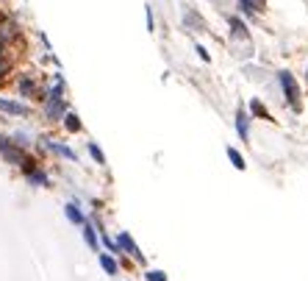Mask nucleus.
Here are the masks:
<instances>
[{"mask_svg":"<svg viewBox=\"0 0 308 281\" xmlns=\"http://www.w3.org/2000/svg\"><path fill=\"white\" fill-rule=\"evenodd\" d=\"M281 86H283V95H286V101H289V106L294 111H300L303 109V103H300V86H297V81H294V76H291L289 70H283L281 76Z\"/></svg>","mask_w":308,"mask_h":281,"instance_id":"obj_1","label":"nucleus"},{"mask_svg":"<svg viewBox=\"0 0 308 281\" xmlns=\"http://www.w3.org/2000/svg\"><path fill=\"white\" fill-rule=\"evenodd\" d=\"M0 156H3V159H6V162H11V164H20V167H22V164L28 162V159H31V156L25 153V151H22V148L20 145H6L3 148V151H0Z\"/></svg>","mask_w":308,"mask_h":281,"instance_id":"obj_2","label":"nucleus"},{"mask_svg":"<svg viewBox=\"0 0 308 281\" xmlns=\"http://www.w3.org/2000/svg\"><path fill=\"white\" fill-rule=\"evenodd\" d=\"M117 245H120V251H125V254H131V256H133L136 262H145V256H142L139 245H136V242H133V239L128 237V234H125V231H122L120 237H117Z\"/></svg>","mask_w":308,"mask_h":281,"instance_id":"obj_3","label":"nucleus"},{"mask_svg":"<svg viewBox=\"0 0 308 281\" xmlns=\"http://www.w3.org/2000/svg\"><path fill=\"white\" fill-rule=\"evenodd\" d=\"M0 111H6V114H17V117H28V106L25 103L6 101V98H0Z\"/></svg>","mask_w":308,"mask_h":281,"instance_id":"obj_4","label":"nucleus"},{"mask_svg":"<svg viewBox=\"0 0 308 281\" xmlns=\"http://www.w3.org/2000/svg\"><path fill=\"white\" fill-rule=\"evenodd\" d=\"M236 131H239L242 142H244V139H247V134H250V117H247V111H244V109L236 111Z\"/></svg>","mask_w":308,"mask_h":281,"instance_id":"obj_5","label":"nucleus"},{"mask_svg":"<svg viewBox=\"0 0 308 281\" xmlns=\"http://www.w3.org/2000/svg\"><path fill=\"white\" fill-rule=\"evenodd\" d=\"M64 214H67V220L69 223H75V226H84V212H81V209H78V204H67L64 206Z\"/></svg>","mask_w":308,"mask_h":281,"instance_id":"obj_6","label":"nucleus"},{"mask_svg":"<svg viewBox=\"0 0 308 281\" xmlns=\"http://www.w3.org/2000/svg\"><path fill=\"white\" fill-rule=\"evenodd\" d=\"M17 89H20V95H22V98H34V95H36V84L31 81V78H20Z\"/></svg>","mask_w":308,"mask_h":281,"instance_id":"obj_7","label":"nucleus"},{"mask_svg":"<svg viewBox=\"0 0 308 281\" xmlns=\"http://www.w3.org/2000/svg\"><path fill=\"white\" fill-rule=\"evenodd\" d=\"M44 145L50 148L53 153H59V156H64V159H75V153H72V151H69L67 145H61V142H53V139H47V142H44Z\"/></svg>","mask_w":308,"mask_h":281,"instance_id":"obj_8","label":"nucleus"},{"mask_svg":"<svg viewBox=\"0 0 308 281\" xmlns=\"http://www.w3.org/2000/svg\"><path fill=\"white\" fill-rule=\"evenodd\" d=\"M100 267L109 273V276H117V273H120V267H117V262L111 259V254H100Z\"/></svg>","mask_w":308,"mask_h":281,"instance_id":"obj_9","label":"nucleus"},{"mask_svg":"<svg viewBox=\"0 0 308 281\" xmlns=\"http://www.w3.org/2000/svg\"><path fill=\"white\" fill-rule=\"evenodd\" d=\"M261 3L264 0H239V6L244 14H256V11H261Z\"/></svg>","mask_w":308,"mask_h":281,"instance_id":"obj_10","label":"nucleus"},{"mask_svg":"<svg viewBox=\"0 0 308 281\" xmlns=\"http://www.w3.org/2000/svg\"><path fill=\"white\" fill-rule=\"evenodd\" d=\"M84 239H86V245L92 248V251H97V234H94V229L89 226V223H84Z\"/></svg>","mask_w":308,"mask_h":281,"instance_id":"obj_11","label":"nucleus"},{"mask_svg":"<svg viewBox=\"0 0 308 281\" xmlns=\"http://www.w3.org/2000/svg\"><path fill=\"white\" fill-rule=\"evenodd\" d=\"M228 159L233 162V167H236V170H244V167H247V164H244V156H242L236 148H228Z\"/></svg>","mask_w":308,"mask_h":281,"instance_id":"obj_12","label":"nucleus"},{"mask_svg":"<svg viewBox=\"0 0 308 281\" xmlns=\"http://www.w3.org/2000/svg\"><path fill=\"white\" fill-rule=\"evenodd\" d=\"M25 176H28L31 184H36V187H47V176H44L42 170H31V173H25Z\"/></svg>","mask_w":308,"mask_h":281,"instance_id":"obj_13","label":"nucleus"},{"mask_svg":"<svg viewBox=\"0 0 308 281\" xmlns=\"http://www.w3.org/2000/svg\"><path fill=\"white\" fill-rule=\"evenodd\" d=\"M64 126H67V131H81V120H78V114H72V111H67L64 114Z\"/></svg>","mask_w":308,"mask_h":281,"instance_id":"obj_14","label":"nucleus"},{"mask_svg":"<svg viewBox=\"0 0 308 281\" xmlns=\"http://www.w3.org/2000/svg\"><path fill=\"white\" fill-rule=\"evenodd\" d=\"M250 111H253L256 117H264V120H269V123H272V114H269V111L261 106V101H253V103H250Z\"/></svg>","mask_w":308,"mask_h":281,"instance_id":"obj_15","label":"nucleus"},{"mask_svg":"<svg viewBox=\"0 0 308 281\" xmlns=\"http://www.w3.org/2000/svg\"><path fill=\"white\" fill-rule=\"evenodd\" d=\"M228 23H231V28H233V34H236V36H247V28H244V23H239L236 17H231Z\"/></svg>","mask_w":308,"mask_h":281,"instance_id":"obj_16","label":"nucleus"},{"mask_svg":"<svg viewBox=\"0 0 308 281\" xmlns=\"http://www.w3.org/2000/svg\"><path fill=\"white\" fill-rule=\"evenodd\" d=\"M89 153H92V159H94L97 164H106V156H103V151L94 145V142H89Z\"/></svg>","mask_w":308,"mask_h":281,"instance_id":"obj_17","label":"nucleus"},{"mask_svg":"<svg viewBox=\"0 0 308 281\" xmlns=\"http://www.w3.org/2000/svg\"><path fill=\"white\" fill-rule=\"evenodd\" d=\"M147 281H167V276L161 270H147Z\"/></svg>","mask_w":308,"mask_h":281,"instance_id":"obj_18","label":"nucleus"},{"mask_svg":"<svg viewBox=\"0 0 308 281\" xmlns=\"http://www.w3.org/2000/svg\"><path fill=\"white\" fill-rule=\"evenodd\" d=\"M9 70H11V61L0 56V78H3V76H9Z\"/></svg>","mask_w":308,"mask_h":281,"instance_id":"obj_19","label":"nucleus"},{"mask_svg":"<svg viewBox=\"0 0 308 281\" xmlns=\"http://www.w3.org/2000/svg\"><path fill=\"white\" fill-rule=\"evenodd\" d=\"M197 53H200V59H203V61H208V59H211V56L205 53V48H200V45H197Z\"/></svg>","mask_w":308,"mask_h":281,"instance_id":"obj_20","label":"nucleus"},{"mask_svg":"<svg viewBox=\"0 0 308 281\" xmlns=\"http://www.w3.org/2000/svg\"><path fill=\"white\" fill-rule=\"evenodd\" d=\"M6 145H9V139H6V136H0V151H3Z\"/></svg>","mask_w":308,"mask_h":281,"instance_id":"obj_21","label":"nucleus"},{"mask_svg":"<svg viewBox=\"0 0 308 281\" xmlns=\"http://www.w3.org/2000/svg\"><path fill=\"white\" fill-rule=\"evenodd\" d=\"M306 73H308V70H306Z\"/></svg>","mask_w":308,"mask_h":281,"instance_id":"obj_22","label":"nucleus"}]
</instances>
